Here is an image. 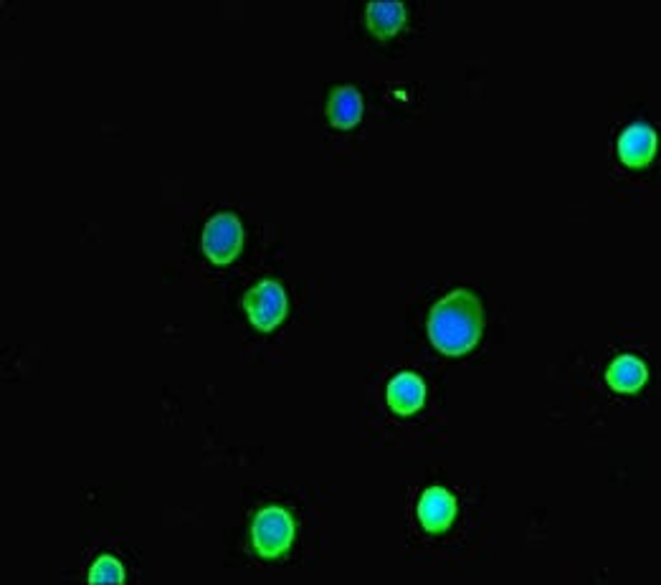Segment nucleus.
<instances>
[{
	"instance_id": "f257e3e1",
	"label": "nucleus",
	"mask_w": 661,
	"mask_h": 585,
	"mask_svg": "<svg viewBox=\"0 0 661 585\" xmlns=\"http://www.w3.org/2000/svg\"><path fill=\"white\" fill-rule=\"evenodd\" d=\"M429 335L444 355H464L482 335V307L464 289L441 299L431 312Z\"/></svg>"
},
{
	"instance_id": "f03ea898",
	"label": "nucleus",
	"mask_w": 661,
	"mask_h": 585,
	"mask_svg": "<svg viewBox=\"0 0 661 585\" xmlns=\"http://www.w3.org/2000/svg\"><path fill=\"white\" fill-rule=\"evenodd\" d=\"M294 522L284 510H264L254 520V545L264 558H279L292 545Z\"/></svg>"
},
{
	"instance_id": "7ed1b4c3",
	"label": "nucleus",
	"mask_w": 661,
	"mask_h": 585,
	"mask_svg": "<svg viewBox=\"0 0 661 585\" xmlns=\"http://www.w3.org/2000/svg\"><path fill=\"white\" fill-rule=\"evenodd\" d=\"M244 233H241L239 221L231 213H221V216L211 218L203 233V251L211 256L216 264H228L233 256L239 254Z\"/></svg>"
},
{
	"instance_id": "20e7f679",
	"label": "nucleus",
	"mask_w": 661,
	"mask_h": 585,
	"mask_svg": "<svg viewBox=\"0 0 661 585\" xmlns=\"http://www.w3.org/2000/svg\"><path fill=\"white\" fill-rule=\"evenodd\" d=\"M246 309L249 317L259 330L269 332L271 327H277L284 320L287 312V297H284L282 287L274 282H261L254 292L246 297Z\"/></svg>"
},
{
	"instance_id": "39448f33",
	"label": "nucleus",
	"mask_w": 661,
	"mask_h": 585,
	"mask_svg": "<svg viewBox=\"0 0 661 585\" xmlns=\"http://www.w3.org/2000/svg\"><path fill=\"white\" fill-rule=\"evenodd\" d=\"M456 512V502L446 489H429L423 494L421 504H418V517H421L423 527L429 532H441L449 527L451 517Z\"/></svg>"
},
{
	"instance_id": "423d86ee",
	"label": "nucleus",
	"mask_w": 661,
	"mask_h": 585,
	"mask_svg": "<svg viewBox=\"0 0 661 585\" xmlns=\"http://www.w3.org/2000/svg\"><path fill=\"white\" fill-rule=\"evenodd\" d=\"M656 150V137L654 130L646 125H634L624 132L621 142H618V152H621V160L631 168H641V165L649 163L654 158Z\"/></svg>"
},
{
	"instance_id": "0eeeda50",
	"label": "nucleus",
	"mask_w": 661,
	"mask_h": 585,
	"mask_svg": "<svg viewBox=\"0 0 661 585\" xmlns=\"http://www.w3.org/2000/svg\"><path fill=\"white\" fill-rule=\"evenodd\" d=\"M423 396H426V388H423L421 378L413 373H401L388 385V403L401 416L416 413L423 406Z\"/></svg>"
},
{
	"instance_id": "6e6552de",
	"label": "nucleus",
	"mask_w": 661,
	"mask_h": 585,
	"mask_svg": "<svg viewBox=\"0 0 661 585\" xmlns=\"http://www.w3.org/2000/svg\"><path fill=\"white\" fill-rule=\"evenodd\" d=\"M360 114H363V99H360V94L355 92L353 87H340L330 97L327 117H330L332 125L340 127V130L358 125Z\"/></svg>"
},
{
	"instance_id": "1a4fd4ad",
	"label": "nucleus",
	"mask_w": 661,
	"mask_h": 585,
	"mask_svg": "<svg viewBox=\"0 0 661 585\" xmlns=\"http://www.w3.org/2000/svg\"><path fill=\"white\" fill-rule=\"evenodd\" d=\"M403 21H406V11H403L401 3H373L368 8L370 28L383 38L401 31Z\"/></svg>"
},
{
	"instance_id": "9d476101",
	"label": "nucleus",
	"mask_w": 661,
	"mask_h": 585,
	"mask_svg": "<svg viewBox=\"0 0 661 585\" xmlns=\"http://www.w3.org/2000/svg\"><path fill=\"white\" fill-rule=\"evenodd\" d=\"M644 380H646V370L636 358H618L616 363L608 368V385L616 390H624V393H631V390L641 388Z\"/></svg>"
},
{
	"instance_id": "9b49d317",
	"label": "nucleus",
	"mask_w": 661,
	"mask_h": 585,
	"mask_svg": "<svg viewBox=\"0 0 661 585\" xmlns=\"http://www.w3.org/2000/svg\"><path fill=\"white\" fill-rule=\"evenodd\" d=\"M125 573L114 558H102L89 573V583H122Z\"/></svg>"
}]
</instances>
